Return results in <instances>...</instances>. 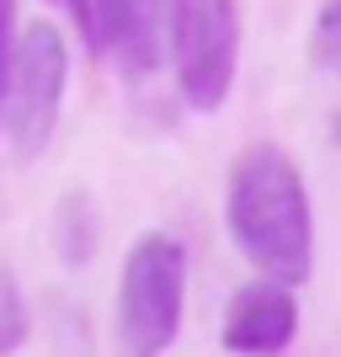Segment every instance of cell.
Here are the masks:
<instances>
[{
    "instance_id": "cell-1",
    "label": "cell",
    "mask_w": 341,
    "mask_h": 357,
    "mask_svg": "<svg viewBox=\"0 0 341 357\" xmlns=\"http://www.w3.org/2000/svg\"><path fill=\"white\" fill-rule=\"evenodd\" d=\"M229 235L262 278L310 283L315 219L298 165L278 144H251L229 171Z\"/></svg>"
},
{
    "instance_id": "cell-2",
    "label": "cell",
    "mask_w": 341,
    "mask_h": 357,
    "mask_svg": "<svg viewBox=\"0 0 341 357\" xmlns=\"http://www.w3.org/2000/svg\"><path fill=\"white\" fill-rule=\"evenodd\" d=\"M187 304V245L176 235H139L118 278V357H165Z\"/></svg>"
},
{
    "instance_id": "cell-3",
    "label": "cell",
    "mask_w": 341,
    "mask_h": 357,
    "mask_svg": "<svg viewBox=\"0 0 341 357\" xmlns=\"http://www.w3.org/2000/svg\"><path fill=\"white\" fill-rule=\"evenodd\" d=\"M70 91V48L64 32L38 22L16 38V59H11V80H6V107H0V134L6 144L32 160L43 155L54 128H59V107Z\"/></svg>"
},
{
    "instance_id": "cell-4",
    "label": "cell",
    "mask_w": 341,
    "mask_h": 357,
    "mask_svg": "<svg viewBox=\"0 0 341 357\" xmlns=\"http://www.w3.org/2000/svg\"><path fill=\"white\" fill-rule=\"evenodd\" d=\"M240 64V6L235 0H181L171 32V70L192 112H219L235 91Z\"/></svg>"
},
{
    "instance_id": "cell-5",
    "label": "cell",
    "mask_w": 341,
    "mask_h": 357,
    "mask_svg": "<svg viewBox=\"0 0 341 357\" xmlns=\"http://www.w3.org/2000/svg\"><path fill=\"white\" fill-rule=\"evenodd\" d=\"M176 11H181V0H91V11H86L91 48L112 54L128 80H144L171 54Z\"/></svg>"
},
{
    "instance_id": "cell-6",
    "label": "cell",
    "mask_w": 341,
    "mask_h": 357,
    "mask_svg": "<svg viewBox=\"0 0 341 357\" xmlns=\"http://www.w3.org/2000/svg\"><path fill=\"white\" fill-rule=\"evenodd\" d=\"M298 331V298L294 283H278V278H262V283H245L229 298V314H224V347L235 357H278L282 347L294 342Z\"/></svg>"
},
{
    "instance_id": "cell-7",
    "label": "cell",
    "mask_w": 341,
    "mask_h": 357,
    "mask_svg": "<svg viewBox=\"0 0 341 357\" xmlns=\"http://www.w3.org/2000/svg\"><path fill=\"white\" fill-rule=\"evenodd\" d=\"M27 331H32V320H27V298L16 288V272L0 267V357L27 342Z\"/></svg>"
},
{
    "instance_id": "cell-8",
    "label": "cell",
    "mask_w": 341,
    "mask_h": 357,
    "mask_svg": "<svg viewBox=\"0 0 341 357\" xmlns=\"http://www.w3.org/2000/svg\"><path fill=\"white\" fill-rule=\"evenodd\" d=\"M59 245L64 261H86L91 245H96V224H91V203L80 192H70V203L59 208Z\"/></svg>"
},
{
    "instance_id": "cell-9",
    "label": "cell",
    "mask_w": 341,
    "mask_h": 357,
    "mask_svg": "<svg viewBox=\"0 0 341 357\" xmlns=\"http://www.w3.org/2000/svg\"><path fill=\"white\" fill-rule=\"evenodd\" d=\"M310 54H315V64H320V70L341 75V0H326V11L315 16Z\"/></svg>"
},
{
    "instance_id": "cell-10",
    "label": "cell",
    "mask_w": 341,
    "mask_h": 357,
    "mask_svg": "<svg viewBox=\"0 0 341 357\" xmlns=\"http://www.w3.org/2000/svg\"><path fill=\"white\" fill-rule=\"evenodd\" d=\"M11 22H16V0H0V107H6V80H11V59H16Z\"/></svg>"
}]
</instances>
